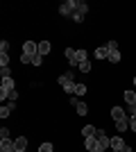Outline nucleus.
I'll list each match as a JSON object with an SVG mask.
<instances>
[{"instance_id": "22", "label": "nucleus", "mask_w": 136, "mask_h": 152, "mask_svg": "<svg viewBox=\"0 0 136 152\" xmlns=\"http://www.w3.org/2000/svg\"><path fill=\"white\" fill-rule=\"evenodd\" d=\"M0 55H9V43L7 41H0Z\"/></svg>"}, {"instance_id": "37", "label": "nucleus", "mask_w": 136, "mask_h": 152, "mask_svg": "<svg viewBox=\"0 0 136 152\" xmlns=\"http://www.w3.org/2000/svg\"><path fill=\"white\" fill-rule=\"evenodd\" d=\"M14 152H16V150H14Z\"/></svg>"}, {"instance_id": "30", "label": "nucleus", "mask_w": 136, "mask_h": 152, "mask_svg": "<svg viewBox=\"0 0 136 152\" xmlns=\"http://www.w3.org/2000/svg\"><path fill=\"white\" fill-rule=\"evenodd\" d=\"M129 127L132 132H136V116H129Z\"/></svg>"}, {"instance_id": "2", "label": "nucleus", "mask_w": 136, "mask_h": 152, "mask_svg": "<svg viewBox=\"0 0 136 152\" xmlns=\"http://www.w3.org/2000/svg\"><path fill=\"white\" fill-rule=\"evenodd\" d=\"M23 55L36 57V55H39V43H36V41H25V43H23Z\"/></svg>"}, {"instance_id": "27", "label": "nucleus", "mask_w": 136, "mask_h": 152, "mask_svg": "<svg viewBox=\"0 0 136 152\" xmlns=\"http://www.w3.org/2000/svg\"><path fill=\"white\" fill-rule=\"evenodd\" d=\"M0 66H9V55H0Z\"/></svg>"}, {"instance_id": "25", "label": "nucleus", "mask_w": 136, "mask_h": 152, "mask_svg": "<svg viewBox=\"0 0 136 152\" xmlns=\"http://www.w3.org/2000/svg\"><path fill=\"white\" fill-rule=\"evenodd\" d=\"M39 152H52V143H41Z\"/></svg>"}, {"instance_id": "1", "label": "nucleus", "mask_w": 136, "mask_h": 152, "mask_svg": "<svg viewBox=\"0 0 136 152\" xmlns=\"http://www.w3.org/2000/svg\"><path fill=\"white\" fill-rule=\"evenodd\" d=\"M77 12V0H66L59 5V16H73Z\"/></svg>"}, {"instance_id": "20", "label": "nucleus", "mask_w": 136, "mask_h": 152, "mask_svg": "<svg viewBox=\"0 0 136 152\" xmlns=\"http://www.w3.org/2000/svg\"><path fill=\"white\" fill-rule=\"evenodd\" d=\"M77 12H79V14H84V16H86V12H89V5H86L84 0H79V2H77Z\"/></svg>"}, {"instance_id": "4", "label": "nucleus", "mask_w": 136, "mask_h": 152, "mask_svg": "<svg viewBox=\"0 0 136 152\" xmlns=\"http://www.w3.org/2000/svg\"><path fill=\"white\" fill-rule=\"evenodd\" d=\"M66 59H68V64L71 66H79V59H77V50H73V48H66L64 50Z\"/></svg>"}, {"instance_id": "3", "label": "nucleus", "mask_w": 136, "mask_h": 152, "mask_svg": "<svg viewBox=\"0 0 136 152\" xmlns=\"http://www.w3.org/2000/svg\"><path fill=\"white\" fill-rule=\"evenodd\" d=\"M71 104L77 109L79 116H86V114H89V104H86V102H79L77 98H71Z\"/></svg>"}, {"instance_id": "11", "label": "nucleus", "mask_w": 136, "mask_h": 152, "mask_svg": "<svg viewBox=\"0 0 136 152\" xmlns=\"http://www.w3.org/2000/svg\"><path fill=\"white\" fill-rule=\"evenodd\" d=\"M95 57H97V59H109V48H107V45L95 48Z\"/></svg>"}, {"instance_id": "9", "label": "nucleus", "mask_w": 136, "mask_h": 152, "mask_svg": "<svg viewBox=\"0 0 136 152\" xmlns=\"http://www.w3.org/2000/svg\"><path fill=\"white\" fill-rule=\"evenodd\" d=\"M14 145H16L18 152H25L27 150V139L25 136H18V139H14Z\"/></svg>"}, {"instance_id": "26", "label": "nucleus", "mask_w": 136, "mask_h": 152, "mask_svg": "<svg viewBox=\"0 0 136 152\" xmlns=\"http://www.w3.org/2000/svg\"><path fill=\"white\" fill-rule=\"evenodd\" d=\"M71 18L75 20V23H82V20H84V14H79V12H75V14H73V16H71Z\"/></svg>"}, {"instance_id": "5", "label": "nucleus", "mask_w": 136, "mask_h": 152, "mask_svg": "<svg viewBox=\"0 0 136 152\" xmlns=\"http://www.w3.org/2000/svg\"><path fill=\"white\" fill-rule=\"evenodd\" d=\"M111 118H113V123H118V121H123V118H129V116L125 114L123 107H111Z\"/></svg>"}, {"instance_id": "8", "label": "nucleus", "mask_w": 136, "mask_h": 152, "mask_svg": "<svg viewBox=\"0 0 136 152\" xmlns=\"http://www.w3.org/2000/svg\"><path fill=\"white\" fill-rule=\"evenodd\" d=\"M73 80H75V75H73V73H64V75L57 77V82L61 84V89H64V86H68V84H73Z\"/></svg>"}, {"instance_id": "6", "label": "nucleus", "mask_w": 136, "mask_h": 152, "mask_svg": "<svg viewBox=\"0 0 136 152\" xmlns=\"http://www.w3.org/2000/svg\"><path fill=\"white\" fill-rule=\"evenodd\" d=\"M109 143H111V136H107V132H102V129H100V132H97V145L102 148V150H107V148H109Z\"/></svg>"}, {"instance_id": "21", "label": "nucleus", "mask_w": 136, "mask_h": 152, "mask_svg": "<svg viewBox=\"0 0 136 152\" xmlns=\"http://www.w3.org/2000/svg\"><path fill=\"white\" fill-rule=\"evenodd\" d=\"M86 91H89V89H86V84H75V95H84Z\"/></svg>"}, {"instance_id": "31", "label": "nucleus", "mask_w": 136, "mask_h": 152, "mask_svg": "<svg viewBox=\"0 0 136 152\" xmlns=\"http://www.w3.org/2000/svg\"><path fill=\"white\" fill-rule=\"evenodd\" d=\"M20 61H23V64H32V57H27V55L20 52Z\"/></svg>"}, {"instance_id": "14", "label": "nucleus", "mask_w": 136, "mask_h": 152, "mask_svg": "<svg viewBox=\"0 0 136 152\" xmlns=\"http://www.w3.org/2000/svg\"><path fill=\"white\" fill-rule=\"evenodd\" d=\"M116 129H118L120 134L127 132V129H129V118H123V121H118V123H116Z\"/></svg>"}, {"instance_id": "10", "label": "nucleus", "mask_w": 136, "mask_h": 152, "mask_svg": "<svg viewBox=\"0 0 136 152\" xmlns=\"http://www.w3.org/2000/svg\"><path fill=\"white\" fill-rule=\"evenodd\" d=\"M95 145H97V134H95V136H86V139H84V148H86V150H95Z\"/></svg>"}, {"instance_id": "36", "label": "nucleus", "mask_w": 136, "mask_h": 152, "mask_svg": "<svg viewBox=\"0 0 136 152\" xmlns=\"http://www.w3.org/2000/svg\"><path fill=\"white\" fill-rule=\"evenodd\" d=\"M16 152H18V150H16Z\"/></svg>"}, {"instance_id": "7", "label": "nucleus", "mask_w": 136, "mask_h": 152, "mask_svg": "<svg viewBox=\"0 0 136 152\" xmlns=\"http://www.w3.org/2000/svg\"><path fill=\"white\" fill-rule=\"evenodd\" d=\"M16 145H14L12 139H0V152H14Z\"/></svg>"}, {"instance_id": "12", "label": "nucleus", "mask_w": 136, "mask_h": 152, "mask_svg": "<svg viewBox=\"0 0 136 152\" xmlns=\"http://www.w3.org/2000/svg\"><path fill=\"white\" fill-rule=\"evenodd\" d=\"M123 145H125V141L120 139V136H111V143H109V148H111V150H120Z\"/></svg>"}, {"instance_id": "24", "label": "nucleus", "mask_w": 136, "mask_h": 152, "mask_svg": "<svg viewBox=\"0 0 136 152\" xmlns=\"http://www.w3.org/2000/svg\"><path fill=\"white\" fill-rule=\"evenodd\" d=\"M79 70L82 73H91V61H82L79 64Z\"/></svg>"}, {"instance_id": "17", "label": "nucleus", "mask_w": 136, "mask_h": 152, "mask_svg": "<svg viewBox=\"0 0 136 152\" xmlns=\"http://www.w3.org/2000/svg\"><path fill=\"white\" fill-rule=\"evenodd\" d=\"M82 134H84V139H86V136H95V127H93V125H84V127H82Z\"/></svg>"}, {"instance_id": "34", "label": "nucleus", "mask_w": 136, "mask_h": 152, "mask_svg": "<svg viewBox=\"0 0 136 152\" xmlns=\"http://www.w3.org/2000/svg\"><path fill=\"white\" fill-rule=\"evenodd\" d=\"M134 86H136V75H134Z\"/></svg>"}, {"instance_id": "19", "label": "nucleus", "mask_w": 136, "mask_h": 152, "mask_svg": "<svg viewBox=\"0 0 136 152\" xmlns=\"http://www.w3.org/2000/svg\"><path fill=\"white\" fill-rule=\"evenodd\" d=\"M0 77L5 80V77H12V68L9 66H0Z\"/></svg>"}, {"instance_id": "23", "label": "nucleus", "mask_w": 136, "mask_h": 152, "mask_svg": "<svg viewBox=\"0 0 136 152\" xmlns=\"http://www.w3.org/2000/svg\"><path fill=\"white\" fill-rule=\"evenodd\" d=\"M86 57H89V52L79 48V50H77V59H79V64H82V61H86Z\"/></svg>"}, {"instance_id": "15", "label": "nucleus", "mask_w": 136, "mask_h": 152, "mask_svg": "<svg viewBox=\"0 0 136 152\" xmlns=\"http://www.w3.org/2000/svg\"><path fill=\"white\" fill-rule=\"evenodd\" d=\"M50 50H52L50 41H41V43H39V55H41V57H43V55H48Z\"/></svg>"}, {"instance_id": "16", "label": "nucleus", "mask_w": 136, "mask_h": 152, "mask_svg": "<svg viewBox=\"0 0 136 152\" xmlns=\"http://www.w3.org/2000/svg\"><path fill=\"white\" fill-rule=\"evenodd\" d=\"M125 102H127V104H129V107H132V104H136V93H134V91H125Z\"/></svg>"}, {"instance_id": "33", "label": "nucleus", "mask_w": 136, "mask_h": 152, "mask_svg": "<svg viewBox=\"0 0 136 152\" xmlns=\"http://www.w3.org/2000/svg\"><path fill=\"white\" fill-rule=\"evenodd\" d=\"M120 152H134V150H132V145H127V143H125V145L120 148Z\"/></svg>"}, {"instance_id": "29", "label": "nucleus", "mask_w": 136, "mask_h": 152, "mask_svg": "<svg viewBox=\"0 0 136 152\" xmlns=\"http://www.w3.org/2000/svg\"><path fill=\"white\" fill-rule=\"evenodd\" d=\"M0 139H9V129H7V127L0 129Z\"/></svg>"}, {"instance_id": "32", "label": "nucleus", "mask_w": 136, "mask_h": 152, "mask_svg": "<svg viewBox=\"0 0 136 152\" xmlns=\"http://www.w3.org/2000/svg\"><path fill=\"white\" fill-rule=\"evenodd\" d=\"M107 48H109V52H111V50H118V43H116V41H109V43H107Z\"/></svg>"}, {"instance_id": "35", "label": "nucleus", "mask_w": 136, "mask_h": 152, "mask_svg": "<svg viewBox=\"0 0 136 152\" xmlns=\"http://www.w3.org/2000/svg\"><path fill=\"white\" fill-rule=\"evenodd\" d=\"M111 152H120V150H111Z\"/></svg>"}, {"instance_id": "13", "label": "nucleus", "mask_w": 136, "mask_h": 152, "mask_svg": "<svg viewBox=\"0 0 136 152\" xmlns=\"http://www.w3.org/2000/svg\"><path fill=\"white\" fill-rule=\"evenodd\" d=\"M0 89H2V91H7V93L12 95V91H14V80H12V77H5V80H2V86H0Z\"/></svg>"}, {"instance_id": "28", "label": "nucleus", "mask_w": 136, "mask_h": 152, "mask_svg": "<svg viewBox=\"0 0 136 152\" xmlns=\"http://www.w3.org/2000/svg\"><path fill=\"white\" fill-rule=\"evenodd\" d=\"M32 64H34V66H41V64H43V57H41V55H36V57H32Z\"/></svg>"}, {"instance_id": "18", "label": "nucleus", "mask_w": 136, "mask_h": 152, "mask_svg": "<svg viewBox=\"0 0 136 152\" xmlns=\"http://www.w3.org/2000/svg\"><path fill=\"white\" fill-rule=\"evenodd\" d=\"M107 61L118 64V61H120V52H118V50H111V52H109V59H107Z\"/></svg>"}]
</instances>
